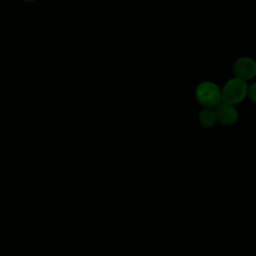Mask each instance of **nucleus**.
I'll return each mask as SVG.
<instances>
[{
	"mask_svg": "<svg viewBox=\"0 0 256 256\" xmlns=\"http://www.w3.org/2000/svg\"><path fill=\"white\" fill-rule=\"evenodd\" d=\"M247 88L248 85L245 81L235 77L228 80L224 85V88L221 90L222 102L232 106L242 102L246 97Z\"/></svg>",
	"mask_w": 256,
	"mask_h": 256,
	"instance_id": "obj_2",
	"label": "nucleus"
},
{
	"mask_svg": "<svg viewBox=\"0 0 256 256\" xmlns=\"http://www.w3.org/2000/svg\"><path fill=\"white\" fill-rule=\"evenodd\" d=\"M233 72L235 78L246 82L256 75V63L250 57H240L233 64Z\"/></svg>",
	"mask_w": 256,
	"mask_h": 256,
	"instance_id": "obj_3",
	"label": "nucleus"
},
{
	"mask_svg": "<svg viewBox=\"0 0 256 256\" xmlns=\"http://www.w3.org/2000/svg\"><path fill=\"white\" fill-rule=\"evenodd\" d=\"M198 121L200 125L205 128H210L214 126V124L217 122L215 110L209 109V108H203L198 115Z\"/></svg>",
	"mask_w": 256,
	"mask_h": 256,
	"instance_id": "obj_5",
	"label": "nucleus"
},
{
	"mask_svg": "<svg viewBox=\"0 0 256 256\" xmlns=\"http://www.w3.org/2000/svg\"><path fill=\"white\" fill-rule=\"evenodd\" d=\"M214 110L217 121L223 125L230 126L235 124L238 120V112L232 105L221 102Z\"/></svg>",
	"mask_w": 256,
	"mask_h": 256,
	"instance_id": "obj_4",
	"label": "nucleus"
},
{
	"mask_svg": "<svg viewBox=\"0 0 256 256\" xmlns=\"http://www.w3.org/2000/svg\"><path fill=\"white\" fill-rule=\"evenodd\" d=\"M246 96H248V98H249L252 102H255V101H256V84H252V85L248 86Z\"/></svg>",
	"mask_w": 256,
	"mask_h": 256,
	"instance_id": "obj_6",
	"label": "nucleus"
},
{
	"mask_svg": "<svg viewBox=\"0 0 256 256\" xmlns=\"http://www.w3.org/2000/svg\"><path fill=\"white\" fill-rule=\"evenodd\" d=\"M195 96L204 108L214 109L222 102L220 88L210 81L200 83L195 90Z\"/></svg>",
	"mask_w": 256,
	"mask_h": 256,
	"instance_id": "obj_1",
	"label": "nucleus"
}]
</instances>
